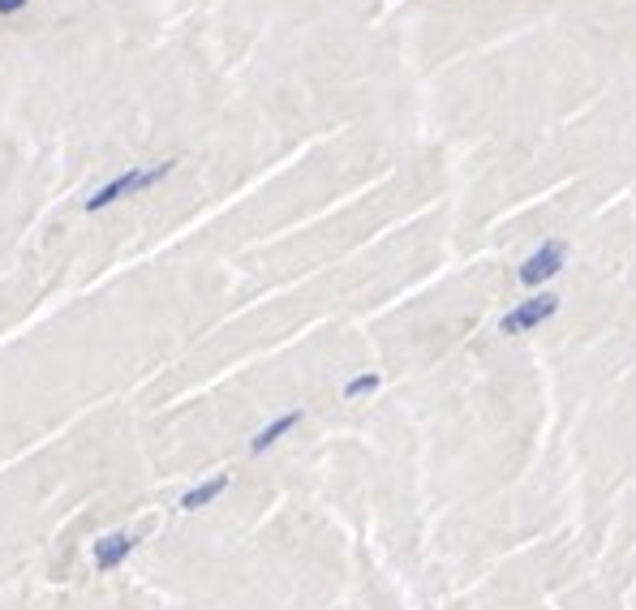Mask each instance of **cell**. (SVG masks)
<instances>
[{"mask_svg":"<svg viewBox=\"0 0 636 610\" xmlns=\"http://www.w3.org/2000/svg\"><path fill=\"white\" fill-rule=\"evenodd\" d=\"M17 9H26V0H0V13H4V17L17 13Z\"/></svg>","mask_w":636,"mask_h":610,"instance_id":"obj_8","label":"cell"},{"mask_svg":"<svg viewBox=\"0 0 636 610\" xmlns=\"http://www.w3.org/2000/svg\"><path fill=\"white\" fill-rule=\"evenodd\" d=\"M134 550H138V537H134V533H103L91 546L95 568H99V572H116Z\"/></svg>","mask_w":636,"mask_h":610,"instance_id":"obj_4","label":"cell"},{"mask_svg":"<svg viewBox=\"0 0 636 610\" xmlns=\"http://www.w3.org/2000/svg\"><path fill=\"white\" fill-rule=\"evenodd\" d=\"M177 169V160H160V164H138V169H129V173L112 176L108 185H99L91 198L83 202V211H103V207H116L121 198H138V194H147V189H155L164 176H173Z\"/></svg>","mask_w":636,"mask_h":610,"instance_id":"obj_1","label":"cell"},{"mask_svg":"<svg viewBox=\"0 0 636 610\" xmlns=\"http://www.w3.org/2000/svg\"><path fill=\"white\" fill-rule=\"evenodd\" d=\"M568 266V246L563 241H546V246H538L529 259L521 262V284L525 288H538V284H546V279H554L559 271Z\"/></svg>","mask_w":636,"mask_h":610,"instance_id":"obj_3","label":"cell"},{"mask_svg":"<svg viewBox=\"0 0 636 610\" xmlns=\"http://www.w3.org/2000/svg\"><path fill=\"white\" fill-rule=\"evenodd\" d=\"M297 426H301V409H288V413H279L275 422H267V426H263L259 435L250 438V451H254V456H263V451H272L275 443H279V438L288 435V431H297Z\"/></svg>","mask_w":636,"mask_h":610,"instance_id":"obj_5","label":"cell"},{"mask_svg":"<svg viewBox=\"0 0 636 610\" xmlns=\"http://www.w3.org/2000/svg\"><path fill=\"white\" fill-rule=\"evenodd\" d=\"M378 374H358V378H349L345 383V400H358V396H370V391H378Z\"/></svg>","mask_w":636,"mask_h":610,"instance_id":"obj_7","label":"cell"},{"mask_svg":"<svg viewBox=\"0 0 636 610\" xmlns=\"http://www.w3.org/2000/svg\"><path fill=\"white\" fill-rule=\"evenodd\" d=\"M224 490H228V473H215L211 482H198V486H189V490L182 495V512H198V508L215 503Z\"/></svg>","mask_w":636,"mask_h":610,"instance_id":"obj_6","label":"cell"},{"mask_svg":"<svg viewBox=\"0 0 636 610\" xmlns=\"http://www.w3.org/2000/svg\"><path fill=\"white\" fill-rule=\"evenodd\" d=\"M554 314H559V297H554V292H534L529 301L512 306V310L499 319V332H503V336H529V332H538L543 323H550Z\"/></svg>","mask_w":636,"mask_h":610,"instance_id":"obj_2","label":"cell"}]
</instances>
